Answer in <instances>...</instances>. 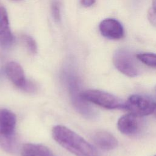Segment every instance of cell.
<instances>
[{"mask_svg": "<svg viewBox=\"0 0 156 156\" xmlns=\"http://www.w3.org/2000/svg\"><path fill=\"white\" fill-rule=\"evenodd\" d=\"M153 113L154 114V116H155V118H156V109L155 110V111H154V112Z\"/></svg>", "mask_w": 156, "mask_h": 156, "instance_id": "obj_19", "label": "cell"}, {"mask_svg": "<svg viewBox=\"0 0 156 156\" xmlns=\"http://www.w3.org/2000/svg\"><path fill=\"white\" fill-rule=\"evenodd\" d=\"M138 60L144 64L156 68V54L151 52H143L137 54Z\"/></svg>", "mask_w": 156, "mask_h": 156, "instance_id": "obj_14", "label": "cell"}, {"mask_svg": "<svg viewBox=\"0 0 156 156\" xmlns=\"http://www.w3.org/2000/svg\"><path fill=\"white\" fill-rule=\"evenodd\" d=\"M0 147L6 152L15 154L18 149V144L16 135L0 136Z\"/></svg>", "mask_w": 156, "mask_h": 156, "instance_id": "obj_13", "label": "cell"}, {"mask_svg": "<svg viewBox=\"0 0 156 156\" xmlns=\"http://www.w3.org/2000/svg\"><path fill=\"white\" fill-rule=\"evenodd\" d=\"M21 156H55L52 151L41 144H24L21 151Z\"/></svg>", "mask_w": 156, "mask_h": 156, "instance_id": "obj_12", "label": "cell"}, {"mask_svg": "<svg viewBox=\"0 0 156 156\" xmlns=\"http://www.w3.org/2000/svg\"><path fill=\"white\" fill-rule=\"evenodd\" d=\"M63 76L67 84L71 101L75 109L87 119L95 118L98 113L89 104V102L82 98L79 79L74 71L72 69H68L64 71Z\"/></svg>", "mask_w": 156, "mask_h": 156, "instance_id": "obj_2", "label": "cell"}, {"mask_svg": "<svg viewBox=\"0 0 156 156\" xmlns=\"http://www.w3.org/2000/svg\"><path fill=\"white\" fill-rule=\"evenodd\" d=\"M14 41L10 30L8 15L4 7H0V45L4 48L10 46Z\"/></svg>", "mask_w": 156, "mask_h": 156, "instance_id": "obj_10", "label": "cell"}, {"mask_svg": "<svg viewBox=\"0 0 156 156\" xmlns=\"http://www.w3.org/2000/svg\"><path fill=\"white\" fill-rule=\"evenodd\" d=\"M23 39L28 50L31 53L35 54L37 52V46L35 41L29 35H24Z\"/></svg>", "mask_w": 156, "mask_h": 156, "instance_id": "obj_15", "label": "cell"}, {"mask_svg": "<svg viewBox=\"0 0 156 156\" xmlns=\"http://www.w3.org/2000/svg\"><path fill=\"white\" fill-rule=\"evenodd\" d=\"M81 95L89 102L107 109H124L125 102L121 99L102 90H87L82 91Z\"/></svg>", "mask_w": 156, "mask_h": 156, "instance_id": "obj_3", "label": "cell"}, {"mask_svg": "<svg viewBox=\"0 0 156 156\" xmlns=\"http://www.w3.org/2000/svg\"><path fill=\"white\" fill-rule=\"evenodd\" d=\"M51 12L54 19L56 21H59L60 20V12L59 5L57 2H52L51 4Z\"/></svg>", "mask_w": 156, "mask_h": 156, "instance_id": "obj_17", "label": "cell"}, {"mask_svg": "<svg viewBox=\"0 0 156 156\" xmlns=\"http://www.w3.org/2000/svg\"><path fill=\"white\" fill-rule=\"evenodd\" d=\"M124 109L140 118L153 113L156 109V103L146 96L132 94L125 102Z\"/></svg>", "mask_w": 156, "mask_h": 156, "instance_id": "obj_5", "label": "cell"}, {"mask_svg": "<svg viewBox=\"0 0 156 156\" xmlns=\"http://www.w3.org/2000/svg\"><path fill=\"white\" fill-rule=\"evenodd\" d=\"M113 63L116 69L129 77H136L140 74V68L136 60L129 50L119 49L115 51L113 57Z\"/></svg>", "mask_w": 156, "mask_h": 156, "instance_id": "obj_4", "label": "cell"}, {"mask_svg": "<svg viewBox=\"0 0 156 156\" xmlns=\"http://www.w3.org/2000/svg\"><path fill=\"white\" fill-rule=\"evenodd\" d=\"M101 34L110 40H119L124 36V30L121 23L113 18L102 20L99 26Z\"/></svg>", "mask_w": 156, "mask_h": 156, "instance_id": "obj_6", "label": "cell"}, {"mask_svg": "<svg viewBox=\"0 0 156 156\" xmlns=\"http://www.w3.org/2000/svg\"><path fill=\"white\" fill-rule=\"evenodd\" d=\"M155 156H156V155H155Z\"/></svg>", "mask_w": 156, "mask_h": 156, "instance_id": "obj_20", "label": "cell"}, {"mask_svg": "<svg viewBox=\"0 0 156 156\" xmlns=\"http://www.w3.org/2000/svg\"><path fill=\"white\" fill-rule=\"evenodd\" d=\"M151 5L147 11V18L150 23L156 27V0H152Z\"/></svg>", "mask_w": 156, "mask_h": 156, "instance_id": "obj_16", "label": "cell"}, {"mask_svg": "<svg viewBox=\"0 0 156 156\" xmlns=\"http://www.w3.org/2000/svg\"><path fill=\"white\" fill-rule=\"evenodd\" d=\"M96 2V0H81V4L84 7H90L93 5Z\"/></svg>", "mask_w": 156, "mask_h": 156, "instance_id": "obj_18", "label": "cell"}, {"mask_svg": "<svg viewBox=\"0 0 156 156\" xmlns=\"http://www.w3.org/2000/svg\"><path fill=\"white\" fill-rule=\"evenodd\" d=\"M16 124L15 115L5 108L0 110V136H9L15 135Z\"/></svg>", "mask_w": 156, "mask_h": 156, "instance_id": "obj_9", "label": "cell"}, {"mask_svg": "<svg viewBox=\"0 0 156 156\" xmlns=\"http://www.w3.org/2000/svg\"><path fill=\"white\" fill-rule=\"evenodd\" d=\"M139 118L131 113L123 115L118 121L117 127L118 130L122 133L127 135L137 133L140 130L141 126Z\"/></svg>", "mask_w": 156, "mask_h": 156, "instance_id": "obj_8", "label": "cell"}, {"mask_svg": "<svg viewBox=\"0 0 156 156\" xmlns=\"http://www.w3.org/2000/svg\"><path fill=\"white\" fill-rule=\"evenodd\" d=\"M5 72L9 79L15 86L24 90L28 81L25 77L23 68L19 63L15 62H9L5 66Z\"/></svg>", "mask_w": 156, "mask_h": 156, "instance_id": "obj_7", "label": "cell"}, {"mask_svg": "<svg viewBox=\"0 0 156 156\" xmlns=\"http://www.w3.org/2000/svg\"><path fill=\"white\" fill-rule=\"evenodd\" d=\"M52 135L57 143L76 156H97V151L91 144L64 126H54Z\"/></svg>", "mask_w": 156, "mask_h": 156, "instance_id": "obj_1", "label": "cell"}, {"mask_svg": "<svg viewBox=\"0 0 156 156\" xmlns=\"http://www.w3.org/2000/svg\"><path fill=\"white\" fill-rule=\"evenodd\" d=\"M92 140L97 147L105 151L114 149L118 144L114 135L105 130L96 132L92 136Z\"/></svg>", "mask_w": 156, "mask_h": 156, "instance_id": "obj_11", "label": "cell"}]
</instances>
